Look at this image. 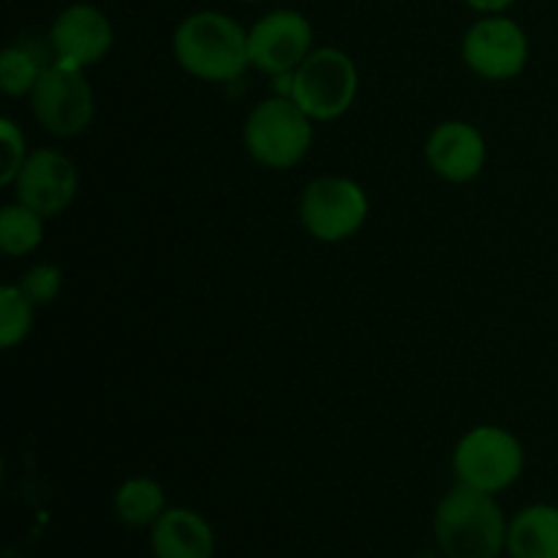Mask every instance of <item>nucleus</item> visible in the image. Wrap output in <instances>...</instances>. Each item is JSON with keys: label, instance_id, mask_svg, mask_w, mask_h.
I'll return each mask as SVG.
<instances>
[{"label": "nucleus", "instance_id": "6e6552de", "mask_svg": "<svg viewBox=\"0 0 558 558\" xmlns=\"http://www.w3.org/2000/svg\"><path fill=\"white\" fill-rule=\"evenodd\" d=\"M463 58L469 69L485 80H510L526 65L529 38L518 22L488 16L469 27L463 38Z\"/></svg>", "mask_w": 558, "mask_h": 558}, {"label": "nucleus", "instance_id": "f257e3e1", "mask_svg": "<svg viewBox=\"0 0 558 558\" xmlns=\"http://www.w3.org/2000/svg\"><path fill=\"white\" fill-rule=\"evenodd\" d=\"M174 58L205 82L238 80L251 65L248 33L221 11H196L174 31Z\"/></svg>", "mask_w": 558, "mask_h": 558}, {"label": "nucleus", "instance_id": "1a4fd4ad", "mask_svg": "<svg viewBox=\"0 0 558 558\" xmlns=\"http://www.w3.org/2000/svg\"><path fill=\"white\" fill-rule=\"evenodd\" d=\"M311 38L314 33L303 14L292 9L270 11L248 33L251 65L272 76L289 74L311 54Z\"/></svg>", "mask_w": 558, "mask_h": 558}, {"label": "nucleus", "instance_id": "412c9836", "mask_svg": "<svg viewBox=\"0 0 558 558\" xmlns=\"http://www.w3.org/2000/svg\"><path fill=\"white\" fill-rule=\"evenodd\" d=\"M474 11H485V14H496V11L510 9L515 0H466Z\"/></svg>", "mask_w": 558, "mask_h": 558}, {"label": "nucleus", "instance_id": "6ab92c4d", "mask_svg": "<svg viewBox=\"0 0 558 558\" xmlns=\"http://www.w3.org/2000/svg\"><path fill=\"white\" fill-rule=\"evenodd\" d=\"M0 145H3V167H0V183H16L22 167H25V136L9 118L0 120Z\"/></svg>", "mask_w": 558, "mask_h": 558}, {"label": "nucleus", "instance_id": "a211bd4d", "mask_svg": "<svg viewBox=\"0 0 558 558\" xmlns=\"http://www.w3.org/2000/svg\"><path fill=\"white\" fill-rule=\"evenodd\" d=\"M36 305L22 294L20 287L0 289V347L11 349L31 332Z\"/></svg>", "mask_w": 558, "mask_h": 558}, {"label": "nucleus", "instance_id": "4be33fe9", "mask_svg": "<svg viewBox=\"0 0 558 558\" xmlns=\"http://www.w3.org/2000/svg\"><path fill=\"white\" fill-rule=\"evenodd\" d=\"M248 3H256V0H248Z\"/></svg>", "mask_w": 558, "mask_h": 558}, {"label": "nucleus", "instance_id": "ddd939ff", "mask_svg": "<svg viewBox=\"0 0 558 558\" xmlns=\"http://www.w3.org/2000/svg\"><path fill=\"white\" fill-rule=\"evenodd\" d=\"M153 554L156 558H213L216 537L210 523L183 507L167 510L153 523Z\"/></svg>", "mask_w": 558, "mask_h": 558}, {"label": "nucleus", "instance_id": "aec40b11", "mask_svg": "<svg viewBox=\"0 0 558 558\" xmlns=\"http://www.w3.org/2000/svg\"><path fill=\"white\" fill-rule=\"evenodd\" d=\"M60 283H63V276H60L58 267L38 265L22 278L20 289L33 305H49L60 294Z\"/></svg>", "mask_w": 558, "mask_h": 558}, {"label": "nucleus", "instance_id": "39448f33", "mask_svg": "<svg viewBox=\"0 0 558 558\" xmlns=\"http://www.w3.org/2000/svg\"><path fill=\"white\" fill-rule=\"evenodd\" d=\"M523 447L507 430L496 425H480L469 430L456 450V474L461 485L496 494L521 477Z\"/></svg>", "mask_w": 558, "mask_h": 558}, {"label": "nucleus", "instance_id": "9b49d317", "mask_svg": "<svg viewBox=\"0 0 558 558\" xmlns=\"http://www.w3.org/2000/svg\"><path fill=\"white\" fill-rule=\"evenodd\" d=\"M76 194V169L54 150H38L22 167L16 178V196L38 216L49 218L63 213Z\"/></svg>", "mask_w": 558, "mask_h": 558}, {"label": "nucleus", "instance_id": "f03ea898", "mask_svg": "<svg viewBox=\"0 0 558 558\" xmlns=\"http://www.w3.org/2000/svg\"><path fill=\"white\" fill-rule=\"evenodd\" d=\"M436 543L447 558H496L507 543L501 507L485 490L458 485L434 518Z\"/></svg>", "mask_w": 558, "mask_h": 558}, {"label": "nucleus", "instance_id": "7ed1b4c3", "mask_svg": "<svg viewBox=\"0 0 558 558\" xmlns=\"http://www.w3.org/2000/svg\"><path fill=\"white\" fill-rule=\"evenodd\" d=\"M289 93L311 120H336L357 96V69L341 49H316L294 69Z\"/></svg>", "mask_w": 558, "mask_h": 558}, {"label": "nucleus", "instance_id": "9d476101", "mask_svg": "<svg viewBox=\"0 0 558 558\" xmlns=\"http://www.w3.org/2000/svg\"><path fill=\"white\" fill-rule=\"evenodd\" d=\"M49 44H52V52L60 63L85 69V65L98 63L109 52L112 25H109L107 14L98 11L96 5H69L54 20L52 31H49Z\"/></svg>", "mask_w": 558, "mask_h": 558}, {"label": "nucleus", "instance_id": "f3484780", "mask_svg": "<svg viewBox=\"0 0 558 558\" xmlns=\"http://www.w3.org/2000/svg\"><path fill=\"white\" fill-rule=\"evenodd\" d=\"M44 238V216L20 205H9L0 213V248L9 256L31 254Z\"/></svg>", "mask_w": 558, "mask_h": 558}, {"label": "nucleus", "instance_id": "dca6fc26", "mask_svg": "<svg viewBox=\"0 0 558 558\" xmlns=\"http://www.w3.org/2000/svg\"><path fill=\"white\" fill-rule=\"evenodd\" d=\"M47 52L33 44H14L0 54V87L9 96H25L36 87L38 76L47 69Z\"/></svg>", "mask_w": 558, "mask_h": 558}, {"label": "nucleus", "instance_id": "423d86ee", "mask_svg": "<svg viewBox=\"0 0 558 558\" xmlns=\"http://www.w3.org/2000/svg\"><path fill=\"white\" fill-rule=\"evenodd\" d=\"M36 120L54 136H76L90 125L96 101L82 69L69 63H49L31 90Z\"/></svg>", "mask_w": 558, "mask_h": 558}, {"label": "nucleus", "instance_id": "0eeeda50", "mask_svg": "<svg viewBox=\"0 0 558 558\" xmlns=\"http://www.w3.org/2000/svg\"><path fill=\"white\" fill-rule=\"evenodd\" d=\"M305 229L322 243H341L363 227L368 199L363 189L347 178H319L305 189L300 202Z\"/></svg>", "mask_w": 558, "mask_h": 558}, {"label": "nucleus", "instance_id": "20e7f679", "mask_svg": "<svg viewBox=\"0 0 558 558\" xmlns=\"http://www.w3.org/2000/svg\"><path fill=\"white\" fill-rule=\"evenodd\" d=\"M311 136V118L292 98H267L245 123L248 153L270 169H289L303 161Z\"/></svg>", "mask_w": 558, "mask_h": 558}, {"label": "nucleus", "instance_id": "f8f14e48", "mask_svg": "<svg viewBox=\"0 0 558 558\" xmlns=\"http://www.w3.org/2000/svg\"><path fill=\"white\" fill-rule=\"evenodd\" d=\"M430 169L450 183H466L477 178L485 163V140L469 123H441L425 147Z\"/></svg>", "mask_w": 558, "mask_h": 558}, {"label": "nucleus", "instance_id": "2eb2a0df", "mask_svg": "<svg viewBox=\"0 0 558 558\" xmlns=\"http://www.w3.org/2000/svg\"><path fill=\"white\" fill-rule=\"evenodd\" d=\"M114 512L120 521L131 529L153 526L163 515V490L161 485L147 477H134L120 485L114 494Z\"/></svg>", "mask_w": 558, "mask_h": 558}, {"label": "nucleus", "instance_id": "4468645a", "mask_svg": "<svg viewBox=\"0 0 558 558\" xmlns=\"http://www.w3.org/2000/svg\"><path fill=\"white\" fill-rule=\"evenodd\" d=\"M512 558H558V510L534 505L523 510L507 529Z\"/></svg>", "mask_w": 558, "mask_h": 558}]
</instances>
